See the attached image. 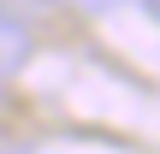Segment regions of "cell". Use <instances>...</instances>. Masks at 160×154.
Returning a JSON list of instances; mask_svg holds the SVG:
<instances>
[{"mask_svg": "<svg viewBox=\"0 0 160 154\" xmlns=\"http://www.w3.org/2000/svg\"><path fill=\"white\" fill-rule=\"evenodd\" d=\"M77 6H83V12H113L119 0H77Z\"/></svg>", "mask_w": 160, "mask_h": 154, "instance_id": "cell-3", "label": "cell"}, {"mask_svg": "<svg viewBox=\"0 0 160 154\" xmlns=\"http://www.w3.org/2000/svg\"><path fill=\"white\" fill-rule=\"evenodd\" d=\"M30 53H36L30 24H24V18H12V12H0V71H18Z\"/></svg>", "mask_w": 160, "mask_h": 154, "instance_id": "cell-1", "label": "cell"}, {"mask_svg": "<svg viewBox=\"0 0 160 154\" xmlns=\"http://www.w3.org/2000/svg\"><path fill=\"white\" fill-rule=\"evenodd\" d=\"M0 12H12V18H24V24H36L42 12H53V0H0Z\"/></svg>", "mask_w": 160, "mask_h": 154, "instance_id": "cell-2", "label": "cell"}, {"mask_svg": "<svg viewBox=\"0 0 160 154\" xmlns=\"http://www.w3.org/2000/svg\"><path fill=\"white\" fill-rule=\"evenodd\" d=\"M142 12H148V18H154V24H160V0H142Z\"/></svg>", "mask_w": 160, "mask_h": 154, "instance_id": "cell-4", "label": "cell"}]
</instances>
